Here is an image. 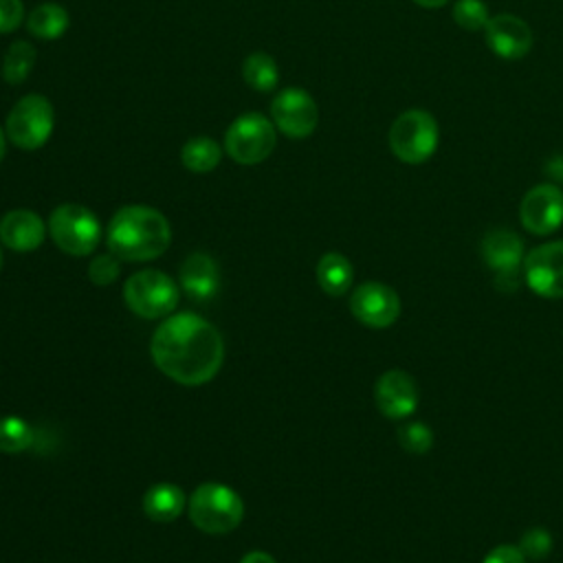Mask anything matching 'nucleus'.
I'll return each mask as SVG.
<instances>
[{"label": "nucleus", "instance_id": "nucleus-14", "mask_svg": "<svg viewBox=\"0 0 563 563\" xmlns=\"http://www.w3.org/2000/svg\"><path fill=\"white\" fill-rule=\"evenodd\" d=\"M488 48L501 59H521L532 48V29L526 20L512 13H497L488 20L486 29Z\"/></svg>", "mask_w": 563, "mask_h": 563}, {"label": "nucleus", "instance_id": "nucleus-32", "mask_svg": "<svg viewBox=\"0 0 563 563\" xmlns=\"http://www.w3.org/2000/svg\"><path fill=\"white\" fill-rule=\"evenodd\" d=\"M418 7H424V9H438L442 4H446L449 0H413Z\"/></svg>", "mask_w": 563, "mask_h": 563}, {"label": "nucleus", "instance_id": "nucleus-23", "mask_svg": "<svg viewBox=\"0 0 563 563\" xmlns=\"http://www.w3.org/2000/svg\"><path fill=\"white\" fill-rule=\"evenodd\" d=\"M35 66V48L33 44L18 40L13 42L2 59V79L7 84H22Z\"/></svg>", "mask_w": 563, "mask_h": 563}, {"label": "nucleus", "instance_id": "nucleus-19", "mask_svg": "<svg viewBox=\"0 0 563 563\" xmlns=\"http://www.w3.org/2000/svg\"><path fill=\"white\" fill-rule=\"evenodd\" d=\"M352 279H354V268L345 255L334 251L321 255L317 264V282L325 295H332V297L345 295L352 286Z\"/></svg>", "mask_w": 563, "mask_h": 563}, {"label": "nucleus", "instance_id": "nucleus-15", "mask_svg": "<svg viewBox=\"0 0 563 563\" xmlns=\"http://www.w3.org/2000/svg\"><path fill=\"white\" fill-rule=\"evenodd\" d=\"M482 257L490 271L506 273V271H519L523 264V240L510 231V229H490L482 238Z\"/></svg>", "mask_w": 563, "mask_h": 563}, {"label": "nucleus", "instance_id": "nucleus-25", "mask_svg": "<svg viewBox=\"0 0 563 563\" xmlns=\"http://www.w3.org/2000/svg\"><path fill=\"white\" fill-rule=\"evenodd\" d=\"M453 20L464 31H482L486 29L490 13L484 0H457L453 4Z\"/></svg>", "mask_w": 563, "mask_h": 563}, {"label": "nucleus", "instance_id": "nucleus-8", "mask_svg": "<svg viewBox=\"0 0 563 563\" xmlns=\"http://www.w3.org/2000/svg\"><path fill=\"white\" fill-rule=\"evenodd\" d=\"M55 123L53 106L42 95H26L7 114V136L20 150L42 147Z\"/></svg>", "mask_w": 563, "mask_h": 563}, {"label": "nucleus", "instance_id": "nucleus-22", "mask_svg": "<svg viewBox=\"0 0 563 563\" xmlns=\"http://www.w3.org/2000/svg\"><path fill=\"white\" fill-rule=\"evenodd\" d=\"M242 77L244 81L253 88V90H260V92H266V90H273L277 86V79H279V73H277V64L275 59L264 53V51H255L251 53L244 64H242Z\"/></svg>", "mask_w": 563, "mask_h": 563}, {"label": "nucleus", "instance_id": "nucleus-27", "mask_svg": "<svg viewBox=\"0 0 563 563\" xmlns=\"http://www.w3.org/2000/svg\"><path fill=\"white\" fill-rule=\"evenodd\" d=\"M519 550L523 552L526 559H532V561L545 559L552 550V537L543 528H532V530L523 532V537L519 541Z\"/></svg>", "mask_w": 563, "mask_h": 563}, {"label": "nucleus", "instance_id": "nucleus-13", "mask_svg": "<svg viewBox=\"0 0 563 563\" xmlns=\"http://www.w3.org/2000/svg\"><path fill=\"white\" fill-rule=\"evenodd\" d=\"M374 400L385 418L402 420L418 409L420 391L411 374L402 369H389L378 376L374 385Z\"/></svg>", "mask_w": 563, "mask_h": 563}, {"label": "nucleus", "instance_id": "nucleus-4", "mask_svg": "<svg viewBox=\"0 0 563 563\" xmlns=\"http://www.w3.org/2000/svg\"><path fill=\"white\" fill-rule=\"evenodd\" d=\"M389 147L394 156L409 165H420L429 161L440 141V130L427 110H407L389 128Z\"/></svg>", "mask_w": 563, "mask_h": 563}, {"label": "nucleus", "instance_id": "nucleus-11", "mask_svg": "<svg viewBox=\"0 0 563 563\" xmlns=\"http://www.w3.org/2000/svg\"><path fill=\"white\" fill-rule=\"evenodd\" d=\"M350 310L356 321L367 328H389L400 317L398 292L380 282H365L352 290Z\"/></svg>", "mask_w": 563, "mask_h": 563}, {"label": "nucleus", "instance_id": "nucleus-26", "mask_svg": "<svg viewBox=\"0 0 563 563\" xmlns=\"http://www.w3.org/2000/svg\"><path fill=\"white\" fill-rule=\"evenodd\" d=\"M398 444L413 455H424L433 446V431L427 422H409L398 429Z\"/></svg>", "mask_w": 563, "mask_h": 563}, {"label": "nucleus", "instance_id": "nucleus-33", "mask_svg": "<svg viewBox=\"0 0 563 563\" xmlns=\"http://www.w3.org/2000/svg\"><path fill=\"white\" fill-rule=\"evenodd\" d=\"M4 147H7V139H4V132H2V128H0V161H2V156H4Z\"/></svg>", "mask_w": 563, "mask_h": 563}, {"label": "nucleus", "instance_id": "nucleus-10", "mask_svg": "<svg viewBox=\"0 0 563 563\" xmlns=\"http://www.w3.org/2000/svg\"><path fill=\"white\" fill-rule=\"evenodd\" d=\"M271 114L277 130H282L290 139L310 136L319 123V108L314 99L297 86L284 88L275 95L271 103Z\"/></svg>", "mask_w": 563, "mask_h": 563}, {"label": "nucleus", "instance_id": "nucleus-30", "mask_svg": "<svg viewBox=\"0 0 563 563\" xmlns=\"http://www.w3.org/2000/svg\"><path fill=\"white\" fill-rule=\"evenodd\" d=\"M526 561L528 559L523 556L519 545H512V543H501L493 548L484 559V563H526Z\"/></svg>", "mask_w": 563, "mask_h": 563}, {"label": "nucleus", "instance_id": "nucleus-7", "mask_svg": "<svg viewBox=\"0 0 563 563\" xmlns=\"http://www.w3.org/2000/svg\"><path fill=\"white\" fill-rule=\"evenodd\" d=\"M275 128L260 112H246L238 117L224 134V150L240 165H255L266 161L275 150Z\"/></svg>", "mask_w": 563, "mask_h": 563}, {"label": "nucleus", "instance_id": "nucleus-28", "mask_svg": "<svg viewBox=\"0 0 563 563\" xmlns=\"http://www.w3.org/2000/svg\"><path fill=\"white\" fill-rule=\"evenodd\" d=\"M88 277L97 286H108L119 277L117 255H97L88 266Z\"/></svg>", "mask_w": 563, "mask_h": 563}, {"label": "nucleus", "instance_id": "nucleus-9", "mask_svg": "<svg viewBox=\"0 0 563 563\" xmlns=\"http://www.w3.org/2000/svg\"><path fill=\"white\" fill-rule=\"evenodd\" d=\"M523 279L528 288L545 299L563 297V240L534 246L523 257Z\"/></svg>", "mask_w": 563, "mask_h": 563}, {"label": "nucleus", "instance_id": "nucleus-29", "mask_svg": "<svg viewBox=\"0 0 563 563\" xmlns=\"http://www.w3.org/2000/svg\"><path fill=\"white\" fill-rule=\"evenodd\" d=\"M24 20L22 0H0V33L15 31Z\"/></svg>", "mask_w": 563, "mask_h": 563}, {"label": "nucleus", "instance_id": "nucleus-20", "mask_svg": "<svg viewBox=\"0 0 563 563\" xmlns=\"http://www.w3.org/2000/svg\"><path fill=\"white\" fill-rule=\"evenodd\" d=\"M26 29L33 37L57 40L68 29V11L55 2L37 4L26 18Z\"/></svg>", "mask_w": 563, "mask_h": 563}, {"label": "nucleus", "instance_id": "nucleus-21", "mask_svg": "<svg viewBox=\"0 0 563 563\" xmlns=\"http://www.w3.org/2000/svg\"><path fill=\"white\" fill-rule=\"evenodd\" d=\"M222 156L220 145L211 136H194L180 150V161L189 172L207 174L218 167Z\"/></svg>", "mask_w": 563, "mask_h": 563}, {"label": "nucleus", "instance_id": "nucleus-5", "mask_svg": "<svg viewBox=\"0 0 563 563\" xmlns=\"http://www.w3.org/2000/svg\"><path fill=\"white\" fill-rule=\"evenodd\" d=\"M125 306L143 319L167 317L180 301L176 282L161 271H139L125 279Z\"/></svg>", "mask_w": 563, "mask_h": 563}, {"label": "nucleus", "instance_id": "nucleus-24", "mask_svg": "<svg viewBox=\"0 0 563 563\" xmlns=\"http://www.w3.org/2000/svg\"><path fill=\"white\" fill-rule=\"evenodd\" d=\"M33 444V429L26 420L18 416L0 418V451L22 453Z\"/></svg>", "mask_w": 563, "mask_h": 563}, {"label": "nucleus", "instance_id": "nucleus-17", "mask_svg": "<svg viewBox=\"0 0 563 563\" xmlns=\"http://www.w3.org/2000/svg\"><path fill=\"white\" fill-rule=\"evenodd\" d=\"M180 286L194 301H207L218 292L220 271L211 255L191 253L180 266Z\"/></svg>", "mask_w": 563, "mask_h": 563}, {"label": "nucleus", "instance_id": "nucleus-3", "mask_svg": "<svg viewBox=\"0 0 563 563\" xmlns=\"http://www.w3.org/2000/svg\"><path fill=\"white\" fill-rule=\"evenodd\" d=\"M187 508L191 523L207 534H227L235 530L244 517L242 497L220 482L200 484L191 493Z\"/></svg>", "mask_w": 563, "mask_h": 563}, {"label": "nucleus", "instance_id": "nucleus-16", "mask_svg": "<svg viewBox=\"0 0 563 563\" xmlns=\"http://www.w3.org/2000/svg\"><path fill=\"white\" fill-rule=\"evenodd\" d=\"M44 222L31 209H13L0 220V240L4 246L26 253L44 242Z\"/></svg>", "mask_w": 563, "mask_h": 563}, {"label": "nucleus", "instance_id": "nucleus-12", "mask_svg": "<svg viewBox=\"0 0 563 563\" xmlns=\"http://www.w3.org/2000/svg\"><path fill=\"white\" fill-rule=\"evenodd\" d=\"M519 218L528 233L550 235L563 224V191L552 183L532 187L519 205Z\"/></svg>", "mask_w": 563, "mask_h": 563}, {"label": "nucleus", "instance_id": "nucleus-1", "mask_svg": "<svg viewBox=\"0 0 563 563\" xmlns=\"http://www.w3.org/2000/svg\"><path fill=\"white\" fill-rule=\"evenodd\" d=\"M150 352L165 376L198 387L220 372L224 343L213 323L194 312H178L154 330Z\"/></svg>", "mask_w": 563, "mask_h": 563}, {"label": "nucleus", "instance_id": "nucleus-6", "mask_svg": "<svg viewBox=\"0 0 563 563\" xmlns=\"http://www.w3.org/2000/svg\"><path fill=\"white\" fill-rule=\"evenodd\" d=\"M48 233L53 242L68 255H90L101 238L97 216L75 202H66L53 209L48 218Z\"/></svg>", "mask_w": 563, "mask_h": 563}, {"label": "nucleus", "instance_id": "nucleus-34", "mask_svg": "<svg viewBox=\"0 0 563 563\" xmlns=\"http://www.w3.org/2000/svg\"><path fill=\"white\" fill-rule=\"evenodd\" d=\"M0 268H2V251H0Z\"/></svg>", "mask_w": 563, "mask_h": 563}, {"label": "nucleus", "instance_id": "nucleus-18", "mask_svg": "<svg viewBox=\"0 0 563 563\" xmlns=\"http://www.w3.org/2000/svg\"><path fill=\"white\" fill-rule=\"evenodd\" d=\"M185 493L169 482L154 484L143 495V512L152 521H174L185 510Z\"/></svg>", "mask_w": 563, "mask_h": 563}, {"label": "nucleus", "instance_id": "nucleus-2", "mask_svg": "<svg viewBox=\"0 0 563 563\" xmlns=\"http://www.w3.org/2000/svg\"><path fill=\"white\" fill-rule=\"evenodd\" d=\"M108 249L119 260L147 262L161 257L169 242L172 229L167 218L145 205L121 207L108 224Z\"/></svg>", "mask_w": 563, "mask_h": 563}, {"label": "nucleus", "instance_id": "nucleus-31", "mask_svg": "<svg viewBox=\"0 0 563 563\" xmlns=\"http://www.w3.org/2000/svg\"><path fill=\"white\" fill-rule=\"evenodd\" d=\"M240 563H277V561L264 550H251L240 559Z\"/></svg>", "mask_w": 563, "mask_h": 563}]
</instances>
